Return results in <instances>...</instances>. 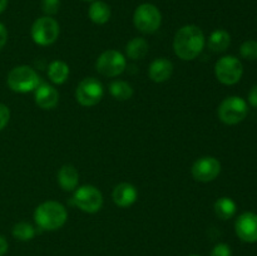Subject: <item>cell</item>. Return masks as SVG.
Masks as SVG:
<instances>
[{
    "label": "cell",
    "mask_w": 257,
    "mask_h": 256,
    "mask_svg": "<svg viewBox=\"0 0 257 256\" xmlns=\"http://www.w3.org/2000/svg\"><path fill=\"white\" fill-rule=\"evenodd\" d=\"M243 67L240 59L233 55H225L216 62L215 74L218 82L226 85H232L240 82Z\"/></svg>",
    "instance_id": "52a82bcc"
},
{
    "label": "cell",
    "mask_w": 257,
    "mask_h": 256,
    "mask_svg": "<svg viewBox=\"0 0 257 256\" xmlns=\"http://www.w3.org/2000/svg\"><path fill=\"white\" fill-rule=\"evenodd\" d=\"M59 23L52 17L38 18L32 25V38L35 44L47 47L57 42L59 37Z\"/></svg>",
    "instance_id": "8992f818"
},
{
    "label": "cell",
    "mask_w": 257,
    "mask_h": 256,
    "mask_svg": "<svg viewBox=\"0 0 257 256\" xmlns=\"http://www.w3.org/2000/svg\"><path fill=\"white\" fill-rule=\"evenodd\" d=\"M35 103L42 109H53L59 102V93L53 85L48 83H40L34 90Z\"/></svg>",
    "instance_id": "4fadbf2b"
},
{
    "label": "cell",
    "mask_w": 257,
    "mask_h": 256,
    "mask_svg": "<svg viewBox=\"0 0 257 256\" xmlns=\"http://www.w3.org/2000/svg\"><path fill=\"white\" fill-rule=\"evenodd\" d=\"M248 102L252 107L257 108V85H253L248 93Z\"/></svg>",
    "instance_id": "f1b7e54d"
},
{
    "label": "cell",
    "mask_w": 257,
    "mask_h": 256,
    "mask_svg": "<svg viewBox=\"0 0 257 256\" xmlns=\"http://www.w3.org/2000/svg\"><path fill=\"white\" fill-rule=\"evenodd\" d=\"M210 256H232V251L227 243H217L212 248Z\"/></svg>",
    "instance_id": "484cf974"
},
{
    "label": "cell",
    "mask_w": 257,
    "mask_h": 256,
    "mask_svg": "<svg viewBox=\"0 0 257 256\" xmlns=\"http://www.w3.org/2000/svg\"><path fill=\"white\" fill-rule=\"evenodd\" d=\"M13 236L19 241H29L35 236V228L29 222H18L13 227Z\"/></svg>",
    "instance_id": "603a6c76"
},
{
    "label": "cell",
    "mask_w": 257,
    "mask_h": 256,
    "mask_svg": "<svg viewBox=\"0 0 257 256\" xmlns=\"http://www.w3.org/2000/svg\"><path fill=\"white\" fill-rule=\"evenodd\" d=\"M60 0H42V10L47 17L54 15L59 12Z\"/></svg>",
    "instance_id": "d4e9b609"
},
{
    "label": "cell",
    "mask_w": 257,
    "mask_h": 256,
    "mask_svg": "<svg viewBox=\"0 0 257 256\" xmlns=\"http://www.w3.org/2000/svg\"><path fill=\"white\" fill-rule=\"evenodd\" d=\"M48 77L55 84H63L69 77V65L63 60H54L48 67Z\"/></svg>",
    "instance_id": "ac0fdd59"
},
{
    "label": "cell",
    "mask_w": 257,
    "mask_h": 256,
    "mask_svg": "<svg viewBox=\"0 0 257 256\" xmlns=\"http://www.w3.org/2000/svg\"><path fill=\"white\" fill-rule=\"evenodd\" d=\"M173 73V64L167 58H157L153 60L148 69V75L156 83H163L171 78Z\"/></svg>",
    "instance_id": "9a60e30c"
},
{
    "label": "cell",
    "mask_w": 257,
    "mask_h": 256,
    "mask_svg": "<svg viewBox=\"0 0 257 256\" xmlns=\"http://www.w3.org/2000/svg\"><path fill=\"white\" fill-rule=\"evenodd\" d=\"M10 119V110L5 104L0 103V131L4 130Z\"/></svg>",
    "instance_id": "4316f807"
},
{
    "label": "cell",
    "mask_w": 257,
    "mask_h": 256,
    "mask_svg": "<svg viewBox=\"0 0 257 256\" xmlns=\"http://www.w3.org/2000/svg\"><path fill=\"white\" fill-rule=\"evenodd\" d=\"M248 112L247 103L237 95L225 98L218 107L217 114L221 122L225 124L233 125L242 122Z\"/></svg>",
    "instance_id": "5b68a950"
},
{
    "label": "cell",
    "mask_w": 257,
    "mask_h": 256,
    "mask_svg": "<svg viewBox=\"0 0 257 256\" xmlns=\"http://www.w3.org/2000/svg\"><path fill=\"white\" fill-rule=\"evenodd\" d=\"M79 182V173L73 165H64L58 172V183L64 191H73Z\"/></svg>",
    "instance_id": "2e32d148"
},
{
    "label": "cell",
    "mask_w": 257,
    "mask_h": 256,
    "mask_svg": "<svg viewBox=\"0 0 257 256\" xmlns=\"http://www.w3.org/2000/svg\"><path fill=\"white\" fill-rule=\"evenodd\" d=\"M193 178L200 182H211L216 180L221 172V163L212 156H205L195 161L191 168Z\"/></svg>",
    "instance_id": "8fae6325"
},
{
    "label": "cell",
    "mask_w": 257,
    "mask_h": 256,
    "mask_svg": "<svg viewBox=\"0 0 257 256\" xmlns=\"http://www.w3.org/2000/svg\"><path fill=\"white\" fill-rule=\"evenodd\" d=\"M231 37L226 30L217 29L211 33L208 38V48L215 53H222L230 47Z\"/></svg>",
    "instance_id": "d6986e66"
},
{
    "label": "cell",
    "mask_w": 257,
    "mask_h": 256,
    "mask_svg": "<svg viewBox=\"0 0 257 256\" xmlns=\"http://www.w3.org/2000/svg\"><path fill=\"white\" fill-rule=\"evenodd\" d=\"M9 245H8V241L5 240L4 236L0 235V256H4L7 253Z\"/></svg>",
    "instance_id": "f546056e"
},
{
    "label": "cell",
    "mask_w": 257,
    "mask_h": 256,
    "mask_svg": "<svg viewBox=\"0 0 257 256\" xmlns=\"http://www.w3.org/2000/svg\"><path fill=\"white\" fill-rule=\"evenodd\" d=\"M8 7V0H0V14L7 9Z\"/></svg>",
    "instance_id": "4dcf8cb0"
},
{
    "label": "cell",
    "mask_w": 257,
    "mask_h": 256,
    "mask_svg": "<svg viewBox=\"0 0 257 256\" xmlns=\"http://www.w3.org/2000/svg\"><path fill=\"white\" fill-rule=\"evenodd\" d=\"M8 42V30L5 28L4 24L0 23V50L4 48V45L7 44Z\"/></svg>",
    "instance_id": "83f0119b"
},
{
    "label": "cell",
    "mask_w": 257,
    "mask_h": 256,
    "mask_svg": "<svg viewBox=\"0 0 257 256\" xmlns=\"http://www.w3.org/2000/svg\"><path fill=\"white\" fill-rule=\"evenodd\" d=\"M104 94L103 84L95 78L89 77L83 79L75 89L77 102L83 107H93L102 100Z\"/></svg>",
    "instance_id": "9c48e42d"
},
{
    "label": "cell",
    "mask_w": 257,
    "mask_h": 256,
    "mask_svg": "<svg viewBox=\"0 0 257 256\" xmlns=\"http://www.w3.org/2000/svg\"><path fill=\"white\" fill-rule=\"evenodd\" d=\"M205 34L197 25H185L177 30L173 39L176 55L182 60H193L205 48Z\"/></svg>",
    "instance_id": "6da1fadb"
},
{
    "label": "cell",
    "mask_w": 257,
    "mask_h": 256,
    "mask_svg": "<svg viewBox=\"0 0 257 256\" xmlns=\"http://www.w3.org/2000/svg\"><path fill=\"white\" fill-rule=\"evenodd\" d=\"M34 220L42 230H58L67 222V208L57 201H45L35 208Z\"/></svg>",
    "instance_id": "7a4b0ae2"
},
{
    "label": "cell",
    "mask_w": 257,
    "mask_h": 256,
    "mask_svg": "<svg viewBox=\"0 0 257 256\" xmlns=\"http://www.w3.org/2000/svg\"><path fill=\"white\" fill-rule=\"evenodd\" d=\"M113 201L119 207H130L137 201L138 192L137 188L128 182H122L117 185L112 193Z\"/></svg>",
    "instance_id": "5bb4252c"
},
{
    "label": "cell",
    "mask_w": 257,
    "mask_h": 256,
    "mask_svg": "<svg viewBox=\"0 0 257 256\" xmlns=\"http://www.w3.org/2000/svg\"><path fill=\"white\" fill-rule=\"evenodd\" d=\"M88 15H89V19L94 24L103 25L108 23V20L110 19V7L107 3L100 2V0H94L90 4Z\"/></svg>",
    "instance_id": "e0dca14e"
},
{
    "label": "cell",
    "mask_w": 257,
    "mask_h": 256,
    "mask_svg": "<svg viewBox=\"0 0 257 256\" xmlns=\"http://www.w3.org/2000/svg\"><path fill=\"white\" fill-rule=\"evenodd\" d=\"M8 85L17 93H28L35 90L40 84V77L29 65H18L8 74Z\"/></svg>",
    "instance_id": "3957f363"
},
{
    "label": "cell",
    "mask_w": 257,
    "mask_h": 256,
    "mask_svg": "<svg viewBox=\"0 0 257 256\" xmlns=\"http://www.w3.org/2000/svg\"><path fill=\"white\" fill-rule=\"evenodd\" d=\"M190 256H198V255H190Z\"/></svg>",
    "instance_id": "d6a6232c"
},
{
    "label": "cell",
    "mask_w": 257,
    "mask_h": 256,
    "mask_svg": "<svg viewBox=\"0 0 257 256\" xmlns=\"http://www.w3.org/2000/svg\"><path fill=\"white\" fill-rule=\"evenodd\" d=\"M235 230L238 237L248 243L257 242V215L245 212L238 216L235 222Z\"/></svg>",
    "instance_id": "7c38bea8"
},
{
    "label": "cell",
    "mask_w": 257,
    "mask_h": 256,
    "mask_svg": "<svg viewBox=\"0 0 257 256\" xmlns=\"http://www.w3.org/2000/svg\"><path fill=\"white\" fill-rule=\"evenodd\" d=\"M133 23L141 33L152 34L160 29L161 23H162V15L156 5L145 3L135 10Z\"/></svg>",
    "instance_id": "277c9868"
},
{
    "label": "cell",
    "mask_w": 257,
    "mask_h": 256,
    "mask_svg": "<svg viewBox=\"0 0 257 256\" xmlns=\"http://www.w3.org/2000/svg\"><path fill=\"white\" fill-rule=\"evenodd\" d=\"M74 202L84 212L94 213L102 208L103 195L95 186H80L74 192Z\"/></svg>",
    "instance_id": "30bf717a"
},
{
    "label": "cell",
    "mask_w": 257,
    "mask_h": 256,
    "mask_svg": "<svg viewBox=\"0 0 257 256\" xmlns=\"http://www.w3.org/2000/svg\"><path fill=\"white\" fill-rule=\"evenodd\" d=\"M125 65H127V60L124 55L118 50L109 49L103 52L98 57L95 62V69L104 77L113 78L122 74L125 69Z\"/></svg>",
    "instance_id": "ba28073f"
},
{
    "label": "cell",
    "mask_w": 257,
    "mask_h": 256,
    "mask_svg": "<svg viewBox=\"0 0 257 256\" xmlns=\"http://www.w3.org/2000/svg\"><path fill=\"white\" fill-rule=\"evenodd\" d=\"M241 57L247 60H256L257 59V42L256 40H247L242 43L240 47Z\"/></svg>",
    "instance_id": "cb8c5ba5"
},
{
    "label": "cell",
    "mask_w": 257,
    "mask_h": 256,
    "mask_svg": "<svg viewBox=\"0 0 257 256\" xmlns=\"http://www.w3.org/2000/svg\"><path fill=\"white\" fill-rule=\"evenodd\" d=\"M148 48L150 45L145 38H133L132 40L128 42L127 47H125V53L130 59L138 60L146 57V54L148 53Z\"/></svg>",
    "instance_id": "ffe728a7"
},
{
    "label": "cell",
    "mask_w": 257,
    "mask_h": 256,
    "mask_svg": "<svg viewBox=\"0 0 257 256\" xmlns=\"http://www.w3.org/2000/svg\"><path fill=\"white\" fill-rule=\"evenodd\" d=\"M85 2H94V0H85Z\"/></svg>",
    "instance_id": "1f68e13d"
},
{
    "label": "cell",
    "mask_w": 257,
    "mask_h": 256,
    "mask_svg": "<svg viewBox=\"0 0 257 256\" xmlns=\"http://www.w3.org/2000/svg\"><path fill=\"white\" fill-rule=\"evenodd\" d=\"M109 92L117 100H128L133 95V88L124 80H114L109 84Z\"/></svg>",
    "instance_id": "7402d4cb"
},
{
    "label": "cell",
    "mask_w": 257,
    "mask_h": 256,
    "mask_svg": "<svg viewBox=\"0 0 257 256\" xmlns=\"http://www.w3.org/2000/svg\"><path fill=\"white\" fill-rule=\"evenodd\" d=\"M215 213L221 220H228L236 213V203L230 197H221L215 202Z\"/></svg>",
    "instance_id": "44dd1931"
}]
</instances>
